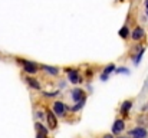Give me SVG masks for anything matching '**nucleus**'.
<instances>
[{
	"label": "nucleus",
	"mask_w": 148,
	"mask_h": 138,
	"mask_svg": "<svg viewBox=\"0 0 148 138\" xmlns=\"http://www.w3.org/2000/svg\"><path fill=\"white\" fill-rule=\"evenodd\" d=\"M145 7L148 9V0H145Z\"/></svg>",
	"instance_id": "23"
},
{
	"label": "nucleus",
	"mask_w": 148,
	"mask_h": 138,
	"mask_svg": "<svg viewBox=\"0 0 148 138\" xmlns=\"http://www.w3.org/2000/svg\"><path fill=\"white\" fill-rule=\"evenodd\" d=\"M17 63L23 65V69H25V72H28V73H36V72H38V65H36L35 62L25 61V59H17Z\"/></svg>",
	"instance_id": "1"
},
{
	"label": "nucleus",
	"mask_w": 148,
	"mask_h": 138,
	"mask_svg": "<svg viewBox=\"0 0 148 138\" xmlns=\"http://www.w3.org/2000/svg\"><path fill=\"white\" fill-rule=\"evenodd\" d=\"M46 135H48V134H45V132H40V131H38V137H36V138H46Z\"/></svg>",
	"instance_id": "19"
},
{
	"label": "nucleus",
	"mask_w": 148,
	"mask_h": 138,
	"mask_svg": "<svg viewBox=\"0 0 148 138\" xmlns=\"http://www.w3.org/2000/svg\"><path fill=\"white\" fill-rule=\"evenodd\" d=\"M124 138H132V137H124Z\"/></svg>",
	"instance_id": "24"
},
{
	"label": "nucleus",
	"mask_w": 148,
	"mask_h": 138,
	"mask_svg": "<svg viewBox=\"0 0 148 138\" xmlns=\"http://www.w3.org/2000/svg\"><path fill=\"white\" fill-rule=\"evenodd\" d=\"M106 79H108V75L102 72V73H101V81H106Z\"/></svg>",
	"instance_id": "20"
},
{
	"label": "nucleus",
	"mask_w": 148,
	"mask_h": 138,
	"mask_svg": "<svg viewBox=\"0 0 148 138\" xmlns=\"http://www.w3.org/2000/svg\"><path fill=\"white\" fill-rule=\"evenodd\" d=\"M26 82H28V83H29V86H32L33 89H38V91L40 89V83L38 82V79H35V78H30V76H29V78H26Z\"/></svg>",
	"instance_id": "10"
},
{
	"label": "nucleus",
	"mask_w": 148,
	"mask_h": 138,
	"mask_svg": "<svg viewBox=\"0 0 148 138\" xmlns=\"http://www.w3.org/2000/svg\"><path fill=\"white\" fill-rule=\"evenodd\" d=\"M114 71H115V65H114V63H109V65H106V66H105L104 73L109 75V73H111V72H114Z\"/></svg>",
	"instance_id": "14"
},
{
	"label": "nucleus",
	"mask_w": 148,
	"mask_h": 138,
	"mask_svg": "<svg viewBox=\"0 0 148 138\" xmlns=\"http://www.w3.org/2000/svg\"><path fill=\"white\" fill-rule=\"evenodd\" d=\"M144 50H145V49H144V48H141V49H139V52H138V55L134 58V63H135V65H138V63L141 62V58H142V55H144Z\"/></svg>",
	"instance_id": "12"
},
{
	"label": "nucleus",
	"mask_w": 148,
	"mask_h": 138,
	"mask_svg": "<svg viewBox=\"0 0 148 138\" xmlns=\"http://www.w3.org/2000/svg\"><path fill=\"white\" fill-rule=\"evenodd\" d=\"M142 36H144V29L142 28H135L132 30V39L134 40H139V39H142Z\"/></svg>",
	"instance_id": "7"
},
{
	"label": "nucleus",
	"mask_w": 148,
	"mask_h": 138,
	"mask_svg": "<svg viewBox=\"0 0 148 138\" xmlns=\"http://www.w3.org/2000/svg\"><path fill=\"white\" fill-rule=\"evenodd\" d=\"M52 109H53V114H56L58 116H63V114H65V111H66V106H65V104H63V102L56 101V102L53 104Z\"/></svg>",
	"instance_id": "3"
},
{
	"label": "nucleus",
	"mask_w": 148,
	"mask_h": 138,
	"mask_svg": "<svg viewBox=\"0 0 148 138\" xmlns=\"http://www.w3.org/2000/svg\"><path fill=\"white\" fill-rule=\"evenodd\" d=\"M43 95L48 96V98H50V96H56V95H59V92H43Z\"/></svg>",
	"instance_id": "18"
},
{
	"label": "nucleus",
	"mask_w": 148,
	"mask_h": 138,
	"mask_svg": "<svg viewBox=\"0 0 148 138\" xmlns=\"http://www.w3.org/2000/svg\"><path fill=\"white\" fill-rule=\"evenodd\" d=\"M104 138H112V135H111V134H105Z\"/></svg>",
	"instance_id": "22"
},
{
	"label": "nucleus",
	"mask_w": 148,
	"mask_h": 138,
	"mask_svg": "<svg viewBox=\"0 0 148 138\" xmlns=\"http://www.w3.org/2000/svg\"><path fill=\"white\" fill-rule=\"evenodd\" d=\"M131 106H132V102H131V101H125V102L121 105V114H122V115H126V114L129 112Z\"/></svg>",
	"instance_id": "11"
},
{
	"label": "nucleus",
	"mask_w": 148,
	"mask_h": 138,
	"mask_svg": "<svg viewBox=\"0 0 148 138\" xmlns=\"http://www.w3.org/2000/svg\"><path fill=\"white\" fill-rule=\"evenodd\" d=\"M128 35H129L128 28H126V26L121 28V30H119V36H121V38H124V39H126V38H128Z\"/></svg>",
	"instance_id": "13"
},
{
	"label": "nucleus",
	"mask_w": 148,
	"mask_h": 138,
	"mask_svg": "<svg viewBox=\"0 0 148 138\" xmlns=\"http://www.w3.org/2000/svg\"><path fill=\"white\" fill-rule=\"evenodd\" d=\"M85 96H83V91L82 89H73L72 91V99L75 101V102H78V101H81V99H83Z\"/></svg>",
	"instance_id": "8"
},
{
	"label": "nucleus",
	"mask_w": 148,
	"mask_h": 138,
	"mask_svg": "<svg viewBox=\"0 0 148 138\" xmlns=\"http://www.w3.org/2000/svg\"><path fill=\"white\" fill-rule=\"evenodd\" d=\"M43 116H45V115H43V112H38V118H40V119H42Z\"/></svg>",
	"instance_id": "21"
},
{
	"label": "nucleus",
	"mask_w": 148,
	"mask_h": 138,
	"mask_svg": "<svg viewBox=\"0 0 148 138\" xmlns=\"http://www.w3.org/2000/svg\"><path fill=\"white\" fill-rule=\"evenodd\" d=\"M124 128H125V122L122 119H116L112 125V134H119L124 131Z\"/></svg>",
	"instance_id": "6"
},
{
	"label": "nucleus",
	"mask_w": 148,
	"mask_h": 138,
	"mask_svg": "<svg viewBox=\"0 0 148 138\" xmlns=\"http://www.w3.org/2000/svg\"><path fill=\"white\" fill-rule=\"evenodd\" d=\"M46 118H48V124H49V128L50 129H55L58 127V121H56V116L52 111H48L46 112Z\"/></svg>",
	"instance_id": "5"
},
{
	"label": "nucleus",
	"mask_w": 148,
	"mask_h": 138,
	"mask_svg": "<svg viewBox=\"0 0 148 138\" xmlns=\"http://www.w3.org/2000/svg\"><path fill=\"white\" fill-rule=\"evenodd\" d=\"M83 105H85V98H83V99H81V101H78V102H76V105H75L72 109H73V111H79Z\"/></svg>",
	"instance_id": "15"
},
{
	"label": "nucleus",
	"mask_w": 148,
	"mask_h": 138,
	"mask_svg": "<svg viewBox=\"0 0 148 138\" xmlns=\"http://www.w3.org/2000/svg\"><path fill=\"white\" fill-rule=\"evenodd\" d=\"M129 135L132 138H147L148 132L145 128H134V129H129Z\"/></svg>",
	"instance_id": "4"
},
{
	"label": "nucleus",
	"mask_w": 148,
	"mask_h": 138,
	"mask_svg": "<svg viewBox=\"0 0 148 138\" xmlns=\"http://www.w3.org/2000/svg\"><path fill=\"white\" fill-rule=\"evenodd\" d=\"M115 72H116V73H126V75L129 73V71H128L126 68H124V66H122V68H118V69L115 68Z\"/></svg>",
	"instance_id": "17"
},
{
	"label": "nucleus",
	"mask_w": 148,
	"mask_h": 138,
	"mask_svg": "<svg viewBox=\"0 0 148 138\" xmlns=\"http://www.w3.org/2000/svg\"><path fill=\"white\" fill-rule=\"evenodd\" d=\"M147 16H148V9H147Z\"/></svg>",
	"instance_id": "25"
},
{
	"label": "nucleus",
	"mask_w": 148,
	"mask_h": 138,
	"mask_svg": "<svg viewBox=\"0 0 148 138\" xmlns=\"http://www.w3.org/2000/svg\"><path fill=\"white\" fill-rule=\"evenodd\" d=\"M65 72H68V78H69V81H71L72 83H81V82H82V78H81V75L78 73V71H76V69L66 68V69H65Z\"/></svg>",
	"instance_id": "2"
},
{
	"label": "nucleus",
	"mask_w": 148,
	"mask_h": 138,
	"mask_svg": "<svg viewBox=\"0 0 148 138\" xmlns=\"http://www.w3.org/2000/svg\"><path fill=\"white\" fill-rule=\"evenodd\" d=\"M42 69H43L45 72H48L49 75H58V72H59L58 68H55V66H49V65H42Z\"/></svg>",
	"instance_id": "9"
},
{
	"label": "nucleus",
	"mask_w": 148,
	"mask_h": 138,
	"mask_svg": "<svg viewBox=\"0 0 148 138\" xmlns=\"http://www.w3.org/2000/svg\"><path fill=\"white\" fill-rule=\"evenodd\" d=\"M36 129H38V131H40V132H45V134H48V128H45V127H43L40 122H38V124H36Z\"/></svg>",
	"instance_id": "16"
}]
</instances>
